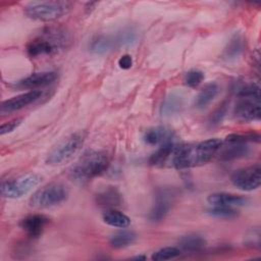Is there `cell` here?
<instances>
[{
  "mask_svg": "<svg viewBox=\"0 0 261 261\" xmlns=\"http://www.w3.org/2000/svg\"><path fill=\"white\" fill-rule=\"evenodd\" d=\"M222 141L218 138L208 139L197 144L175 146L171 155V164L176 169H185L208 163L218 152Z\"/></svg>",
  "mask_w": 261,
  "mask_h": 261,
  "instance_id": "1",
  "label": "cell"
},
{
  "mask_svg": "<svg viewBox=\"0 0 261 261\" xmlns=\"http://www.w3.org/2000/svg\"><path fill=\"white\" fill-rule=\"evenodd\" d=\"M71 42L70 33L62 27H48L27 44V53L31 57L51 56L66 49Z\"/></svg>",
  "mask_w": 261,
  "mask_h": 261,
  "instance_id": "2",
  "label": "cell"
},
{
  "mask_svg": "<svg viewBox=\"0 0 261 261\" xmlns=\"http://www.w3.org/2000/svg\"><path fill=\"white\" fill-rule=\"evenodd\" d=\"M109 166V158L103 151H86L68 170L71 180L84 184L101 175Z\"/></svg>",
  "mask_w": 261,
  "mask_h": 261,
  "instance_id": "3",
  "label": "cell"
},
{
  "mask_svg": "<svg viewBox=\"0 0 261 261\" xmlns=\"http://www.w3.org/2000/svg\"><path fill=\"white\" fill-rule=\"evenodd\" d=\"M72 7L69 1H41L31 2L24 7V13L32 19L39 21H54L66 15Z\"/></svg>",
  "mask_w": 261,
  "mask_h": 261,
  "instance_id": "4",
  "label": "cell"
},
{
  "mask_svg": "<svg viewBox=\"0 0 261 261\" xmlns=\"http://www.w3.org/2000/svg\"><path fill=\"white\" fill-rule=\"evenodd\" d=\"M68 197L67 188L61 182H50L37 190L29 204L35 209H47L64 202Z\"/></svg>",
  "mask_w": 261,
  "mask_h": 261,
  "instance_id": "5",
  "label": "cell"
},
{
  "mask_svg": "<svg viewBox=\"0 0 261 261\" xmlns=\"http://www.w3.org/2000/svg\"><path fill=\"white\" fill-rule=\"evenodd\" d=\"M86 139L83 130L75 132L60 141L47 155L46 163L49 165H59L70 159L82 147Z\"/></svg>",
  "mask_w": 261,
  "mask_h": 261,
  "instance_id": "6",
  "label": "cell"
},
{
  "mask_svg": "<svg viewBox=\"0 0 261 261\" xmlns=\"http://www.w3.org/2000/svg\"><path fill=\"white\" fill-rule=\"evenodd\" d=\"M42 179L38 173H28L13 179L3 180L1 182V195L8 199H18L25 196L35 187H37Z\"/></svg>",
  "mask_w": 261,
  "mask_h": 261,
  "instance_id": "7",
  "label": "cell"
},
{
  "mask_svg": "<svg viewBox=\"0 0 261 261\" xmlns=\"http://www.w3.org/2000/svg\"><path fill=\"white\" fill-rule=\"evenodd\" d=\"M230 180L232 185L239 190L245 192L255 191L260 187L261 184V166L259 163L247 166L236 170Z\"/></svg>",
  "mask_w": 261,
  "mask_h": 261,
  "instance_id": "8",
  "label": "cell"
},
{
  "mask_svg": "<svg viewBox=\"0 0 261 261\" xmlns=\"http://www.w3.org/2000/svg\"><path fill=\"white\" fill-rule=\"evenodd\" d=\"M43 92L41 90H31L29 92L19 94L15 97L7 99L1 104V112L2 113H11L14 111H18L28 105L34 103L42 97Z\"/></svg>",
  "mask_w": 261,
  "mask_h": 261,
  "instance_id": "9",
  "label": "cell"
},
{
  "mask_svg": "<svg viewBox=\"0 0 261 261\" xmlns=\"http://www.w3.org/2000/svg\"><path fill=\"white\" fill-rule=\"evenodd\" d=\"M260 100L240 98L234 106L233 114L238 120L241 121H255L260 119L261 109Z\"/></svg>",
  "mask_w": 261,
  "mask_h": 261,
  "instance_id": "10",
  "label": "cell"
},
{
  "mask_svg": "<svg viewBox=\"0 0 261 261\" xmlns=\"http://www.w3.org/2000/svg\"><path fill=\"white\" fill-rule=\"evenodd\" d=\"M171 195L168 190H160L157 193L155 203L148 215L151 221H160L165 218L171 207Z\"/></svg>",
  "mask_w": 261,
  "mask_h": 261,
  "instance_id": "11",
  "label": "cell"
},
{
  "mask_svg": "<svg viewBox=\"0 0 261 261\" xmlns=\"http://www.w3.org/2000/svg\"><path fill=\"white\" fill-rule=\"evenodd\" d=\"M57 79V73L55 71H40L34 72L29 76L18 81L15 87L19 89H31L38 90L37 88L47 86L53 83Z\"/></svg>",
  "mask_w": 261,
  "mask_h": 261,
  "instance_id": "12",
  "label": "cell"
},
{
  "mask_svg": "<svg viewBox=\"0 0 261 261\" xmlns=\"http://www.w3.org/2000/svg\"><path fill=\"white\" fill-rule=\"evenodd\" d=\"M49 223V218L43 214H32L20 220L21 229L31 238L41 236L44 227Z\"/></svg>",
  "mask_w": 261,
  "mask_h": 261,
  "instance_id": "13",
  "label": "cell"
},
{
  "mask_svg": "<svg viewBox=\"0 0 261 261\" xmlns=\"http://www.w3.org/2000/svg\"><path fill=\"white\" fill-rule=\"evenodd\" d=\"M226 146L220 147L218 150L219 158L223 161H230L240 158H244L250 154V147L248 143L242 142H226ZM217 152V153H218Z\"/></svg>",
  "mask_w": 261,
  "mask_h": 261,
  "instance_id": "14",
  "label": "cell"
},
{
  "mask_svg": "<svg viewBox=\"0 0 261 261\" xmlns=\"http://www.w3.org/2000/svg\"><path fill=\"white\" fill-rule=\"evenodd\" d=\"M207 201L213 206H225V207H240L247 204L248 200L241 196L231 193H213L208 196Z\"/></svg>",
  "mask_w": 261,
  "mask_h": 261,
  "instance_id": "15",
  "label": "cell"
},
{
  "mask_svg": "<svg viewBox=\"0 0 261 261\" xmlns=\"http://www.w3.org/2000/svg\"><path fill=\"white\" fill-rule=\"evenodd\" d=\"M173 133L165 126H154L145 130L143 140L147 145L160 146L167 142H172Z\"/></svg>",
  "mask_w": 261,
  "mask_h": 261,
  "instance_id": "16",
  "label": "cell"
},
{
  "mask_svg": "<svg viewBox=\"0 0 261 261\" xmlns=\"http://www.w3.org/2000/svg\"><path fill=\"white\" fill-rule=\"evenodd\" d=\"M95 199L99 206L105 207L107 209L115 208L122 202L121 194L115 187H105L97 193Z\"/></svg>",
  "mask_w": 261,
  "mask_h": 261,
  "instance_id": "17",
  "label": "cell"
},
{
  "mask_svg": "<svg viewBox=\"0 0 261 261\" xmlns=\"http://www.w3.org/2000/svg\"><path fill=\"white\" fill-rule=\"evenodd\" d=\"M206 247V240L196 233H190L184 236L178 241V248L181 252L186 253H198L204 250Z\"/></svg>",
  "mask_w": 261,
  "mask_h": 261,
  "instance_id": "18",
  "label": "cell"
},
{
  "mask_svg": "<svg viewBox=\"0 0 261 261\" xmlns=\"http://www.w3.org/2000/svg\"><path fill=\"white\" fill-rule=\"evenodd\" d=\"M184 105V97L180 93H169L162 102L160 113L162 116H171L180 111Z\"/></svg>",
  "mask_w": 261,
  "mask_h": 261,
  "instance_id": "19",
  "label": "cell"
},
{
  "mask_svg": "<svg viewBox=\"0 0 261 261\" xmlns=\"http://www.w3.org/2000/svg\"><path fill=\"white\" fill-rule=\"evenodd\" d=\"M115 47V42L113 36H107V35H97L95 36L90 44H89V50L91 53L96 55H102Z\"/></svg>",
  "mask_w": 261,
  "mask_h": 261,
  "instance_id": "20",
  "label": "cell"
},
{
  "mask_svg": "<svg viewBox=\"0 0 261 261\" xmlns=\"http://www.w3.org/2000/svg\"><path fill=\"white\" fill-rule=\"evenodd\" d=\"M102 219L106 224L117 228H125L130 224L129 217L115 208L107 209L102 214Z\"/></svg>",
  "mask_w": 261,
  "mask_h": 261,
  "instance_id": "21",
  "label": "cell"
},
{
  "mask_svg": "<svg viewBox=\"0 0 261 261\" xmlns=\"http://www.w3.org/2000/svg\"><path fill=\"white\" fill-rule=\"evenodd\" d=\"M218 86L215 83L207 84L197 95L195 99V107L203 109L209 105L218 94Z\"/></svg>",
  "mask_w": 261,
  "mask_h": 261,
  "instance_id": "22",
  "label": "cell"
},
{
  "mask_svg": "<svg viewBox=\"0 0 261 261\" xmlns=\"http://www.w3.org/2000/svg\"><path fill=\"white\" fill-rule=\"evenodd\" d=\"M175 145L173 142H167L159 146V148L150 156L149 163L153 166H162L167 162L173 153Z\"/></svg>",
  "mask_w": 261,
  "mask_h": 261,
  "instance_id": "23",
  "label": "cell"
},
{
  "mask_svg": "<svg viewBox=\"0 0 261 261\" xmlns=\"http://www.w3.org/2000/svg\"><path fill=\"white\" fill-rule=\"evenodd\" d=\"M136 240L137 234L133 230L121 229L110 237L109 244L114 249H122L134 244Z\"/></svg>",
  "mask_w": 261,
  "mask_h": 261,
  "instance_id": "24",
  "label": "cell"
},
{
  "mask_svg": "<svg viewBox=\"0 0 261 261\" xmlns=\"http://www.w3.org/2000/svg\"><path fill=\"white\" fill-rule=\"evenodd\" d=\"M244 51V40L241 35H234L230 41L227 43V46L225 47L223 51V57L226 60H234Z\"/></svg>",
  "mask_w": 261,
  "mask_h": 261,
  "instance_id": "25",
  "label": "cell"
},
{
  "mask_svg": "<svg viewBox=\"0 0 261 261\" xmlns=\"http://www.w3.org/2000/svg\"><path fill=\"white\" fill-rule=\"evenodd\" d=\"M206 213L212 217L219 218V219H231L238 216V211L232 207H225V206H213L211 205L210 208L206 210Z\"/></svg>",
  "mask_w": 261,
  "mask_h": 261,
  "instance_id": "26",
  "label": "cell"
},
{
  "mask_svg": "<svg viewBox=\"0 0 261 261\" xmlns=\"http://www.w3.org/2000/svg\"><path fill=\"white\" fill-rule=\"evenodd\" d=\"M115 46H130L137 42V32L130 28L123 29L118 34L113 36Z\"/></svg>",
  "mask_w": 261,
  "mask_h": 261,
  "instance_id": "27",
  "label": "cell"
},
{
  "mask_svg": "<svg viewBox=\"0 0 261 261\" xmlns=\"http://www.w3.org/2000/svg\"><path fill=\"white\" fill-rule=\"evenodd\" d=\"M180 254H181V251L177 247H164L154 252L151 256V259L155 261L170 260L178 257Z\"/></svg>",
  "mask_w": 261,
  "mask_h": 261,
  "instance_id": "28",
  "label": "cell"
},
{
  "mask_svg": "<svg viewBox=\"0 0 261 261\" xmlns=\"http://www.w3.org/2000/svg\"><path fill=\"white\" fill-rule=\"evenodd\" d=\"M238 96L240 98L260 100V89H259V86H257L254 83L246 84V85H244V86L239 88Z\"/></svg>",
  "mask_w": 261,
  "mask_h": 261,
  "instance_id": "29",
  "label": "cell"
},
{
  "mask_svg": "<svg viewBox=\"0 0 261 261\" xmlns=\"http://www.w3.org/2000/svg\"><path fill=\"white\" fill-rule=\"evenodd\" d=\"M204 80V73L199 69H192L185 75V84L189 88L198 87Z\"/></svg>",
  "mask_w": 261,
  "mask_h": 261,
  "instance_id": "30",
  "label": "cell"
},
{
  "mask_svg": "<svg viewBox=\"0 0 261 261\" xmlns=\"http://www.w3.org/2000/svg\"><path fill=\"white\" fill-rule=\"evenodd\" d=\"M260 136L255 133H248V134H231L225 138L226 142H242V143H249V142H259Z\"/></svg>",
  "mask_w": 261,
  "mask_h": 261,
  "instance_id": "31",
  "label": "cell"
},
{
  "mask_svg": "<svg viewBox=\"0 0 261 261\" xmlns=\"http://www.w3.org/2000/svg\"><path fill=\"white\" fill-rule=\"evenodd\" d=\"M245 244L252 248L260 247V229L259 227H252L249 231H247L244 238Z\"/></svg>",
  "mask_w": 261,
  "mask_h": 261,
  "instance_id": "32",
  "label": "cell"
},
{
  "mask_svg": "<svg viewBox=\"0 0 261 261\" xmlns=\"http://www.w3.org/2000/svg\"><path fill=\"white\" fill-rule=\"evenodd\" d=\"M21 121H22V118H14L12 120H9V121L3 123L0 126V135L4 136L6 134L12 133L16 127H18L20 125Z\"/></svg>",
  "mask_w": 261,
  "mask_h": 261,
  "instance_id": "33",
  "label": "cell"
},
{
  "mask_svg": "<svg viewBox=\"0 0 261 261\" xmlns=\"http://www.w3.org/2000/svg\"><path fill=\"white\" fill-rule=\"evenodd\" d=\"M226 110H227V106L226 104H221L210 116V123L212 124H216V123H219L223 117L225 116L226 114Z\"/></svg>",
  "mask_w": 261,
  "mask_h": 261,
  "instance_id": "34",
  "label": "cell"
},
{
  "mask_svg": "<svg viewBox=\"0 0 261 261\" xmlns=\"http://www.w3.org/2000/svg\"><path fill=\"white\" fill-rule=\"evenodd\" d=\"M117 64L121 69H129L133 66V58L129 54H124L118 59Z\"/></svg>",
  "mask_w": 261,
  "mask_h": 261,
  "instance_id": "35",
  "label": "cell"
},
{
  "mask_svg": "<svg viewBox=\"0 0 261 261\" xmlns=\"http://www.w3.org/2000/svg\"><path fill=\"white\" fill-rule=\"evenodd\" d=\"M132 259H135V260H145L146 256H135Z\"/></svg>",
  "mask_w": 261,
  "mask_h": 261,
  "instance_id": "36",
  "label": "cell"
}]
</instances>
